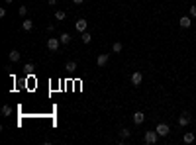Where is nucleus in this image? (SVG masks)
Wrapping results in <instances>:
<instances>
[{
  "label": "nucleus",
  "instance_id": "1",
  "mask_svg": "<svg viewBox=\"0 0 196 145\" xmlns=\"http://www.w3.org/2000/svg\"><path fill=\"white\" fill-rule=\"evenodd\" d=\"M143 141L147 143V145H155L157 141H159V133H157V131H153V130L145 131V133H143Z\"/></svg>",
  "mask_w": 196,
  "mask_h": 145
},
{
  "label": "nucleus",
  "instance_id": "2",
  "mask_svg": "<svg viewBox=\"0 0 196 145\" xmlns=\"http://www.w3.org/2000/svg\"><path fill=\"white\" fill-rule=\"evenodd\" d=\"M155 131L159 133V137H167V135H169V131H171V127L167 126V124H159V126L155 127Z\"/></svg>",
  "mask_w": 196,
  "mask_h": 145
},
{
  "label": "nucleus",
  "instance_id": "3",
  "mask_svg": "<svg viewBox=\"0 0 196 145\" xmlns=\"http://www.w3.org/2000/svg\"><path fill=\"white\" fill-rule=\"evenodd\" d=\"M59 43H61V39H57V37H49L47 39V49L49 51H57V49H59Z\"/></svg>",
  "mask_w": 196,
  "mask_h": 145
},
{
  "label": "nucleus",
  "instance_id": "4",
  "mask_svg": "<svg viewBox=\"0 0 196 145\" xmlns=\"http://www.w3.org/2000/svg\"><path fill=\"white\" fill-rule=\"evenodd\" d=\"M75 28H77V31H86V28H88V22H86L85 18H81V20H77V24H75Z\"/></svg>",
  "mask_w": 196,
  "mask_h": 145
},
{
  "label": "nucleus",
  "instance_id": "5",
  "mask_svg": "<svg viewBox=\"0 0 196 145\" xmlns=\"http://www.w3.org/2000/svg\"><path fill=\"white\" fill-rule=\"evenodd\" d=\"M141 82H143V74H141L139 71H135V73L131 74V84L133 86H139Z\"/></svg>",
  "mask_w": 196,
  "mask_h": 145
},
{
  "label": "nucleus",
  "instance_id": "6",
  "mask_svg": "<svg viewBox=\"0 0 196 145\" xmlns=\"http://www.w3.org/2000/svg\"><path fill=\"white\" fill-rule=\"evenodd\" d=\"M131 120H133V124H135V126H141V124L145 122V114H143V112H135Z\"/></svg>",
  "mask_w": 196,
  "mask_h": 145
},
{
  "label": "nucleus",
  "instance_id": "7",
  "mask_svg": "<svg viewBox=\"0 0 196 145\" xmlns=\"http://www.w3.org/2000/svg\"><path fill=\"white\" fill-rule=\"evenodd\" d=\"M178 26L184 28V30H186V28H190V26H192V20H190V16H182V18L178 20Z\"/></svg>",
  "mask_w": 196,
  "mask_h": 145
},
{
  "label": "nucleus",
  "instance_id": "8",
  "mask_svg": "<svg viewBox=\"0 0 196 145\" xmlns=\"http://www.w3.org/2000/svg\"><path fill=\"white\" fill-rule=\"evenodd\" d=\"M188 124H190V114H186V112L181 114V118H178V126L184 127V126H188Z\"/></svg>",
  "mask_w": 196,
  "mask_h": 145
},
{
  "label": "nucleus",
  "instance_id": "9",
  "mask_svg": "<svg viewBox=\"0 0 196 145\" xmlns=\"http://www.w3.org/2000/svg\"><path fill=\"white\" fill-rule=\"evenodd\" d=\"M20 57H22V55H20V51H16V49H12V51L8 53V59H10L12 63H16V61H20Z\"/></svg>",
  "mask_w": 196,
  "mask_h": 145
},
{
  "label": "nucleus",
  "instance_id": "10",
  "mask_svg": "<svg viewBox=\"0 0 196 145\" xmlns=\"http://www.w3.org/2000/svg\"><path fill=\"white\" fill-rule=\"evenodd\" d=\"M106 63H108V53H102V55H98V59H96V65H98V67H104Z\"/></svg>",
  "mask_w": 196,
  "mask_h": 145
},
{
  "label": "nucleus",
  "instance_id": "11",
  "mask_svg": "<svg viewBox=\"0 0 196 145\" xmlns=\"http://www.w3.org/2000/svg\"><path fill=\"white\" fill-rule=\"evenodd\" d=\"M22 28H24V30H26V31H30L32 28H33V22H32L30 18H26V20H24V22H22Z\"/></svg>",
  "mask_w": 196,
  "mask_h": 145
},
{
  "label": "nucleus",
  "instance_id": "12",
  "mask_svg": "<svg viewBox=\"0 0 196 145\" xmlns=\"http://www.w3.org/2000/svg\"><path fill=\"white\" fill-rule=\"evenodd\" d=\"M59 39H61V43H63V45H67V43H71V39H73V37H71V34H67V31H65V34H61Z\"/></svg>",
  "mask_w": 196,
  "mask_h": 145
},
{
  "label": "nucleus",
  "instance_id": "13",
  "mask_svg": "<svg viewBox=\"0 0 196 145\" xmlns=\"http://www.w3.org/2000/svg\"><path fill=\"white\" fill-rule=\"evenodd\" d=\"M81 39H82V43H86V45H88L90 41H92V37H90V34H88V31H82Z\"/></svg>",
  "mask_w": 196,
  "mask_h": 145
},
{
  "label": "nucleus",
  "instance_id": "14",
  "mask_svg": "<svg viewBox=\"0 0 196 145\" xmlns=\"http://www.w3.org/2000/svg\"><path fill=\"white\" fill-rule=\"evenodd\" d=\"M65 18H67V14H65L63 10H57V12H55V20H57V22H63Z\"/></svg>",
  "mask_w": 196,
  "mask_h": 145
},
{
  "label": "nucleus",
  "instance_id": "15",
  "mask_svg": "<svg viewBox=\"0 0 196 145\" xmlns=\"http://www.w3.org/2000/svg\"><path fill=\"white\" fill-rule=\"evenodd\" d=\"M194 141V133L192 131H186L184 133V143H192Z\"/></svg>",
  "mask_w": 196,
  "mask_h": 145
},
{
  "label": "nucleus",
  "instance_id": "16",
  "mask_svg": "<svg viewBox=\"0 0 196 145\" xmlns=\"http://www.w3.org/2000/svg\"><path fill=\"white\" fill-rule=\"evenodd\" d=\"M130 135H131V131H130V130H126V127H124V130L120 131V137H122V141H124V139H128Z\"/></svg>",
  "mask_w": 196,
  "mask_h": 145
},
{
  "label": "nucleus",
  "instance_id": "17",
  "mask_svg": "<svg viewBox=\"0 0 196 145\" xmlns=\"http://www.w3.org/2000/svg\"><path fill=\"white\" fill-rule=\"evenodd\" d=\"M112 51H114V53H120V51H122V43H120V41H116V43L112 45Z\"/></svg>",
  "mask_w": 196,
  "mask_h": 145
},
{
  "label": "nucleus",
  "instance_id": "18",
  "mask_svg": "<svg viewBox=\"0 0 196 145\" xmlns=\"http://www.w3.org/2000/svg\"><path fill=\"white\" fill-rule=\"evenodd\" d=\"M65 69L67 71H75V69H77V63H75V61H69V63L65 65Z\"/></svg>",
  "mask_w": 196,
  "mask_h": 145
},
{
  "label": "nucleus",
  "instance_id": "19",
  "mask_svg": "<svg viewBox=\"0 0 196 145\" xmlns=\"http://www.w3.org/2000/svg\"><path fill=\"white\" fill-rule=\"evenodd\" d=\"M24 69H26V73H33V69H35V65H33V63H26V67H24Z\"/></svg>",
  "mask_w": 196,
  "mask_h": 145
},
{
  "label": "nucleus",
  "instance_id": "20",
  "mask_svg": "<svg viewBox=\"0 0 196 145\" xmlns=\"http://www.w3.org/2000/svg\"><path fill=\"white\" fill-rule=\"evenodd\" d=\"M2 114L4 116H12V108L10 106H2Z\"/></svg>",
  "mask_w": 196,
  "mask_h": 145
},
{
  "label": "nucleus",
  "instance_id": "21",
  "mask_svg": "<svg viewBox=\"0 0 196 145\" xmlns=\"http://www.w3.org/2000/svg\"><path fill=\"white\" fill-rule=\"evenodd\" d=\"M18 12H20V16H26V14H28V6H20Z\"/></svg>",
  "mask_w": 196,
  "mask_h": 145
},
{
  "label": "nucleus",
  "instance_id": "22",
  "mask_svg": "<svg viewBox=\"0 0 196 145\" xmlns=\"http://www.w3.org/2000/svg\"><path fill=\"white\" fill-rule=\"evenodd\" d=\"M190 16L196 18V6H190Z\"/></svg>",
  "mask_w": 196,
  "mask_h": 145
},
{
  "label": "nucleus",
  "instance_id": "23",
  "mask_svg": "<svg viewBox=\"0 0 196 145\" xmlns=\"http://www.w3.org/2000/svg\"><path fill=\"white\" fill-rule=\"evenodd\" d=\"M47 2L51 4V6H55V4H57V0H47Z\"/></svg>",
  "mask_w": 196,
  "mask_h": 145
},
{
  "label": "nucleus",
  "instance_id": "24",
  "mask_svg": "<svg viewBox=\"0 0 196 145\" xmlns=\"http://www.w3.org/2000/svg\"><path fill=\"white\" fill-rule=\"evenodd\" d=\"M73 2H75V4H82V2H85V0H73Z\"/></svg>",
  "mask_w": 196,
  "mask_h": 145
},
{
  "label": "nucleus",
  "instance_id": "25",
  "mask_svg": "<svg viewBox=\"0 0 196 145\" xmlns=\"http://www.w3.org/2000/svg\"><path fill=\"white\" fill-rule=\"evenodd\" d=\"M6 2H8V4H10V2H12V0H6Z\"/></svg>",
  "mask_w": 196,
  "mask_h": 145
}]
</instances>
